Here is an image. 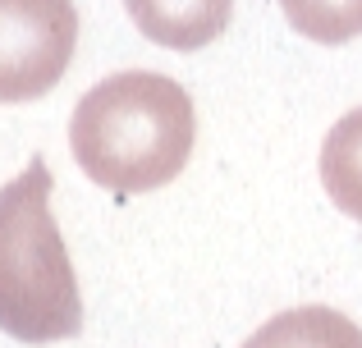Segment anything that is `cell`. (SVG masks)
Listing matches in <instances>:
<instances>
[{"label": "cell", "instance_id": "6", "mask_svg": "<svg viewBox=\"0 0 362 348\" xmlns=\"http://www.w3.org/2000/svg\"><path fill=\"white\" fill-rule=\"evenodd\" d=\"M321 184L339 211L362 220V106L349 110L321 143Z\"/></svg>", "mask_w": 362, "mask_h": 348}, {"label": "cell", "instance_id": "4", "mask_svg": "<svg viewBox=\"0 0 362 348\" xmlns=\"http://www.w3.org/2000/svg\"><path fill=\"white\" fill-rule=\"evenodd\" d=\"M147 42L165 51H202L230 28L234 0H124Z\"/></svg>", "mask_w": 362, "mask_h": 348}, {"label": "cell", "instance_id": "5", "mask_svg": "<svg viewBox=\"0 0 362 348\" xmlns=\"http://www.w3.org/2000/svg\"><path fill=\"white\" fill-rule=\"evenodd\" d=\"M243 348H362V330L335 307H293L271 316Z\"/></svg>", "mask_w": 362, "mask_h": 348}, {"label": "cell", "instance_id": "3", "mask_svg": "<svg viewBox=\"0 0 362 348\" xmlns=\"http://www.w3.org/2000/svg\"><path fill=\"white\" fill-rule=\"evenodd\" d=\"M78 46L74 0H0V101H37L64 78Z\"/></svg>", "mask_w": 362, "mask_h": 348}, {"label": "cell", "instance_id": "7", "mask_svg": "<svg viewBox=\"0 0 362 348\" xmlns=\"http://www.w3.org/2000/svg\"><path fill=\"white\" fill-rule=\"evenodd\" d=\"M284 18L321 46H344L362 37V0H280Z\"/></svg>", "mask_w": 362, "mask_h": 348}, {"label": "cell", "instance_id": "2", "mask_svg": "<svg viewBox=\"0 0 362 348\" xmlns=\"http://www.w3.org/2000/svg\"><path fill=\"white\" fill-rule=\"evenodd\" d=\"M51 170H28L0 188V330L18 344H55L83 330V294L51 215Z\"/></svg>", "mask_w": 362, "mask_h": 348}, {"label": "cell", "instance_id": "1", "mask_svg": "<svg viewBox=\"0 0 362 348\" xmlns=\"http://www.w3.org/2000/svg\"><path fill=\"white\" fill-rule=\"evenodd\" d=\"M197 143L193 97L165 73L129 69L74 106L69 147L78 170L110 193H151L184 174Z\"/></svg>", "mask_w": 362, "mask_h": 348}]
</instances>
